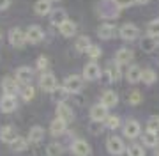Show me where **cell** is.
I'll use <instances>...</instances> for the list:
<instances>
[{
	"instance_id": "1",
	"label": "cell",
	"mask_w": 159,
	"mask_h": 156,
	"mask_svg": "<svg viewBox=\"0 0 159 156\" xmlns=\"http://www.w3.org/2000/svg\"><path fill=\"white\" fill-rule=\"evenodd\" d=\"M64 89L67 91L69 94H78L81 89H83V78L78 75H69L66 80H64Z\"/></svg>"
},
{
	"instance_id": "2",
	"label": "cell",
	"mask_w": 159,
	"mask_h": 156,
	"mask_svg": "<svg viewBox=\"0 0 159 156\" xmlns=\"http://www.w3.org/2000/svg\"><path fill=\"white\" fill-rule=\"evenodd\" d=\"M9 43H11L14 48H23L27 43H29V39H27V32H23L21 29H11V32H9Z\"/></svg>"
},
{
	"instance_id": "3",
	"label": "cell",
	"mask_w": 159,
	"mask_h": 156,
	"mask_svg": "<svg viewBox=\"0 0 159 156\" xmlns=\"http://www.w3.org/2000/svg\"><path fill=\"white\" fill-rule=\"evenodd\" d=\"M106 149H108L110 154L120 156L125 151V145H124V142H122V139H119V137H110L108 142H106Z\"/></svg>"
},
{
	"instance_id": "4",
	"label": "cell",
	"mask_w": 159,
	"mask_h": 156,
	"mask_svg": "<svg viewBox=\"0 0 159 156\" xmlns=\"http://www.w3.org/2000/svg\"><path fill=\"white\" fill-rule=\"evenodd\" d=\"M90 119L94 122H104L108 119V108L102 103H97L90 108Z\"/></svg>"
},
{
	"instance_id": "5",
	"label": "cell",
	"mask_w": 159,
	"mask_h": 156,
	"mask_svg": "<svg viewBox=\"0 0 159 156\" xmlns=\"http://www.w3.org/2000/svg\"><path fill=\"white\" fill-rule=\"evenodd\" d=\"M71 151H73L74 156H90L92 154V147L90 144L87 142V140H76L73 144V147H71Z\"/></svg>"
},
{
	"instance_id": "6",
	"label": "cell",
	"mask_w": 159,
	"mask_h": 156,
	"mask_svg": "<svg viewBox=\"0 0 159 156\" xmlns=\"http://www.w3.org/2000/svg\"><path fill=\"white\" fill-rule=\"evenodd\" d=\"M18 108V103H16V96H11V94H4L2 99H0V110L4 114H11Z\"/></svg>"
},
{
	"instance_id": "7",
	"label": "cell",
	"mask_w": 159,
	"mask_h": 156,
	"mask_svg": "<svg viewBox=\"0 0 159 156\" xmlns=\"http://www.w3.org/2000/svg\"><path fill=\"white\" fill-rule=\"evenodd\" d=\"M39 85L43 91H46V92H53L55 89H57V78H55V75H51V73H44V75L41 76L39 80Z\"/></svg>"
},
{
	"instance_id": "8",
	"label": "cell",
	"mask_w": 159,
	"mask_h": 156,
	"mask_svg": "<svg viewBox=\"0 0 159 156\" xmlns=\"http://www.w3.org/2000/svg\"><path fill=\"white\" fill-rule=\"evenodd\" d=\"M99 76H101V68L97 66L96 60L85 64V68H83V78L85 80H97Z\"/></svg>"
},
{
	"instance_id": "9",
	"label": "cell",
	"mask_w": 159,
	"mask_h": 156,
	"mask_svg": "<svg viewBox=\"0 0 159 156\" xmlns=\"http://www.w3.org/2000/svg\"><path fill=\"white\" fill-rule=\"evenodd\" d=\"M27 39H29L30 45H37V43H41V41L44 39V32H43L41 27L32 25V27L27 29Z\"/></svg>"
},
{
	"instance_id": "10",
	"label": "cell",
	"mask_w": 159,
	"mask_h": 156,
	"mask_svg": "<svg viewBox=\"0 0 159 156\" xmlns=\"http://www.w3.org/2000/svg\"><path fill=\"white\" fill-rule=\"evenodd\" d=\"M34 78V71L30 69L29 66H21V68H18L16 69V80L23 85H29L30 82Z\"/></svg>"
},
{
	"instance_id": "11",
	"label": "cell",
	"mask_w": 159,
	"mask_h": 156,
	"mask_svg": "<svg viewBox=\"0 0 159 156\" xmlns=\"http://www.w3.org/2000/svg\"><path fill=\"white\" fill-rule=\"evenodd\" d=\"M120 37L124 41H133V39H136L138 37V27L136 25H133V23H125L120 27Z\"/></svg>"
},
{
	"instance_id": "12",
	"label": "cell",
	"mask_w": 159,
	"mask_h": 156,
	"mask_svg": "<svg viewBox=\"0 0 159 156\" xmlns=\"http://www.w3.org/2000/svg\"><path fill=\"white\" fill-rule=\"evenodd\" d=\"M140 122L134 121V119H131V121H127L124 124V135L127 137V139H136L138 135H140Z\"/></svg>"
},
{
	"instance_id": "13",
	"label": "cell",
	"mask_w": 159,
	"mask_h": 156,
	"mask_svg": "<svg viewBox=\"0 0 159 156\" xmlns=\"http://www.w3.org/2000/svg\"><path fill=\"white\" fill-rule=\"evenodd\" d=\"M57 117H60V119H64V121L71 122V121L74 119L73 108H71L69 105H66L64 101H60V103L57 105Z\"/></svg>"
},
{
	"instance_id": "14",
	"label": "cell",
	"mask_w": 159,
	"mask_h": 156,
	"mask_svg": "<svg viewBox=\"0 0 159 156\" xmlns=\"http://www.w3.org/2000/svg\"><path fill=\"white\" fill-rule=\"evenodd\" d=\"M101 103L106 106V108H113V106H117V103H119V96H117V92L115 91H104L101 96Z\"/></svg>"
},
{
	"instance_id": "15",
	"label": "cell",
	"mask_w": 159,
	"mask_h": 156,
	"mask_svg": "<svg viewBox=\"0 0 159 156\" xmlns=\"http://www.w3.org/2000/svg\"><path fill=\"white\" fill-rule=\"evenodd\" d=\"M101 16L104 18H119V7L113 0H110L106 4H102L101 7Z\"/></svg>"
},
{
	"instance_id": "16",
	"label": "cell",
	"mask_w": 159,
	"mask_h": 156,
	"mask_svg": "<svg viewBox=\"0 0 159 156\" xmlns=\"http://www.w3.org/2000/svg\"><path fill=\"white\" fill-rule=\"evenodd\" d=\"M51 2H53V0H35V4H34L35 14H39V16L50 14L51 12Z\"/></svg>"
},
{
	"instance_id": "17",
	"label": "cell",
	"mask_w": 159,
	"mask_h": 156,
	"mask_svg": "<svg viewBox=\"0 0 159 156\" xmlns=\"http://www.w3.org/2000/svg\"><path fill=\"white\" fill-rule=\"evenodd\" d=\"M58 32L64 35V37H73L76 34V23L71 21V20H66L62 23L58 25Z\"/></svg>"
},
{
	"instance_id": "18",
	"label": "cell",
	"mask_w": 159,
	"mask_h": 156,
	"mask_svg": "<svg viewBox=\"0 0 159 156\" xmlns=\"http://www.w3.org/2000/svg\"><path fill=\"white\" fill-rule=\"evenodd\" d=\"M66 130H67V121H64L60 117L51 121V124H50L51 135H62V133H66Z\"/></svg>"
},
{
	"instance_id": "19",
	"label": "cell",
	"mask_w": 159,
	"mask_h": 156,
	"mask_svg": "<svg viewBox=\"0 0 159 156\" xmlns=\"http://www.w3.org/2000/svg\"><path fill=\"white\" fill-rule=\"evenodd\" d=\"M18 83H20V82H18L16 78L6 76V78H4V82H2V89H4V92H6V94L14 96V94L18 92Z\"/></svg>"
},
{
	"instance_id": "20",
	"label": "cell",
	"mask_w": 159,
	"mask_h": 156,
	"mask_svg": "<svg viewBox=\"0 0 159 156\" xmlns=\"http://www.w3.org/2000/svg\"><path fill=\"white\" fill-rule=\"evenodd\" d=\"M106 75H108L110 82H119L120 76H122V71H120V64L119 62H110L108 68H106Z\"/></svg>"
},
{
	"instance_id": "21",
	"label": "cell",
	"mask_w": 159,
	"mask_h": 156,
	"mask_svg": "<svg viewBox=\"0 0 159 156\" xmlns=\"http://www.w3.org/2000/svg\"><path fill=\"white\" fill-rule=\"evenodd\" d=\"M157 45H159V39H157V37H152V35H147V37H143L142 43H140V46H142V50H143L145 53L154 52V50L157 48Z\"/></svg>"
},
{
	"instance_id": "22",
	"label": "cell",
	"mask_w": 159,
	"mask_h": 156,
	"mask_svg": "<svg viewBox=\"0 0 159 156\" xmlns=\"http://www.w3.org/2000/svg\"><path fill=\"white\" fill-rule=\"evenodd\" d=\"M133 60V52H131L129 48H120L117 55H115V62H119L120 66H125V64H129Z\"/></svg>"
},
{
	"instance_id": "23",
	"label": "cell",
	"mask_w": 159,
	"mask_h": 156,
	"mask_svg": "<svg viewBox=\"0 0 159 156\" xmlns=\"http://www.w3.org/2000/svg\"><path fill=\"white\" fill-rule=\"evenodd\" d=\"M115 35V27L111 23H104L97 29V37L99 39H111Z\"/></svg>"
},
{
	"instance_id": "24",
	"label": "cell",
	"mask_w": 159,
	"mask_h": 156,
	"mask_svg": "<svg viewBox=\"0 0 159 156\" xmlns=\"http://www.w3.org/2000/svg\"><path fill=\"white\" fill-rule=\"evenodd\" d=\"M18 135L14 131V128L12 126H4L0 130V140L2 142H6V144H12V140L16 139Z\"/></svg>"
},
{
	"instance_id": "25",
	"label": "cell",
	"mask_w": 159,
	"mask_h": 156,
	"mask_svg": "<svg viewBox=\"0 0 159 156\" xmlns=\"http://www.w3.org/2000/svg\"><path fill=\"white\" fill-rule=\"evenodd\" d=\"M142 73H143V69L140 66H131L129 69H127V73H125V78L131 83H136V82L142 80Z\"/></svg>"
},
{
	"instance_id": "26",
	"label": "cell",
	"mask_w": 159,
	"mask_h": 156,
	"mask_svg": "<svg viewBox=\"0 0 159 156\" xmlns=\"http://www.w3.org/2000/svg\"><path fill=\"white\" fill-rule=\"evenodd\" d=\"M44 139V130L41 126H32L29 133V142L30 144H39L41 140Z\"/></svg>"
},
{
	"instance_id": "27",
	"label": "cell",
	"mask_w": 159,
	"mask_h": 156,
	"mask_svg": "<svg viewBox=\"0 0 159 156\" xmlns=\"http://www.w3.org/2000/svg\"><path fill=\"white\" fill-rule=\"evenodd\" d=\"M159 142V137H157V131H150V130H147V131L143 133V144L148 145V147H156Z\"/></svg>"
},
{
	"instance_id": "28",
	"label": "cell",
	"mask_w": 159,
	"mask_h": 156,
	"mask_svg": "<svg viewBox=\"0 0 159 156\" xmlns=\"http://www.w3.org/2000/svg\"><path fill=\"white\" fill-rule=\"evenodd\" d=\"M12 147V151H16V153H21L29 147V139H23V137H16V139L12 140V144H9Z\"/></svg>"
},
{
	"instance_id": "29",
	"label": "cell",
	"mask_w": 159,
	"mask_h": 156,
	"mask_svg": "<svg viewBox=\"0 0 159 156\" xmlns=\"http://www.w3.org/2000/svg\"><path fill=\"white\" fill-rule=\"evenodd\" d=\"M62 153H64V147L58 142H51L46 147V156H62Z\"/></svg>"
},
{
	"instance_id": "30",
	"label": "cell",
	"mask_w": 159,
	"mask_h": 156,
	"mask_svg": "<svg viewBox=\"0 0 159 156\" xmlns=\"http://www.w3.org/2000/svg\"><path fill=\"white\" fill-rule=\"evenodd\" d=\"M156 80H157L156 71H154V69H143V73H142V82L145 83V85H152Z\"/></svg>"
},
{
	"instance_id": "31",
	"label": "cell",
	"mask_w": 159,
	"mask_h": 156,
	"mask_svg": "<svg viewBox=\"0 0 159 156\" xmlns=\"http://www.w3.org/2000/svg\"><path fill=\"white\" fill-rule=\"evenodd\" d=\"M92 43H90V39L87 37V35H80L78 39H76V50L78 52H83L85 53L87 50H89V46H90Z\"/></svg>"
},
{
	"instance_id": "32",
	"label": "cell",
	"mask_w": 159,
	"mask_h": 156,
	"mask_svg": "<svg viewBox=\"0 0 159 156\" xmlns=\"http://www.w3.org/2000/svg\"><path fill=\"white\" fill-rule=\"evenodd\" d=\"M35 96V91H34V87L32 85H25L23 87V91H21V99L23 101H32Z\"/></svg>"
},
{
	"instance_id": "33",
	"label": "cell",
	"mask_w": 159,
	"mask_h": 156,
	"mask_svg": "<svg viewBox=\"0 0 159 156\" xmlns=\"http://www.w3.org/2000/svg\"><path fill=\"white\" fill-rule=\"evenodd\" d=\"M147 32H148V35L159 39V20H152V21L147 25Z\"/></svg>"
},
{
	"instance_id": "34",
	"label": "cell",
	"mask_w": 159,
	"mask_h": 156,
	"mask_svg": "<svg viewBox=\"0 0 159 156\" xmlns=\"http://www.w3.org/2000/svg\"><path fill=\"white\" fill-rule=\"evenodd\" d=\"M67 18H66V11H62V9H57V11H53V16H51V23L55 25H60L62 21H66Z\"/></svg>"
},
{
	"instance_id": "35",
	"label": "cell",
	"mask_w": 159,
	"mask_h": 156,
	"mask_svg": "<svg viewBox=\"0 0 159 156\" xmlns=\"http://www.w3.org/2000/svg\"><path fill=\"white\" fill-rule=\"evenodd\" d=\"M104 126L108 128V130H117L120 126V119L117 116H108V119L104 121Z\"/></svg>"
},
{
	"instance_id": "36",
	"label": "cell",
	"mask_w": 159,
	"mask_h": 156,
	"mask_svg": "<svg viewBox=\"0 0 159 156\" xmlns=\"http://www.w3.org/2000/svg\"><path fill=\"white\" fill-rule=\"evenodd\" d=\"M87 57H90L92 60H97V59L101 57V48L99 46H96V45H90L89 46V50H87Z\"/></svg>"
},
{
	"instance_id": "37",
	"label": "cell",
	"mask_w": 159,
	"mask_h": 156,
	"mask_svg": "<svg viewBox=\"0 0 159 156\" xmlns=\"http://www.w3.org/2000/svg\"><path fill=\"white\" fill-rule=\"evenodd\" d=\"M127 154H129V156H145V151H143L142 145L133 144V145H129V149H127Z\"/></svg>"
},
{
	"instance_id": "38",
	"label": "cell",
	"mask_w": 159,
	"mask_h": 156,
	"mask_svg": "<svg viewBox=\"0 0 159 156\" xmlns=\"http://www.w3.org/2000/svg\"><path fill=\"white\" fill-rule=\"evenodd\" d=\"M147 130H150V131H159V117L157 116L150 117L147 121Z\"/></svg>"
},
{
	"instance_id": "39",
	"label": "cell",
	"mask_w": 159,
	"mask_h": 156,
	"mask_svg": "<svg viewBox=\"0 0 159 156\" xmlns=\"http://www.w3.org/2000/svg\"><path fill=\"white\" fill-rule=\"evenodd\" d=\"M127 101H129L131 105H140V101H142V94L138 92V91H131Z\"/></svg>"
},
{
	"instance_id": "40",
	"label": "cell",
	"mask_w": 159,
	"mask_h": 156,
	"mask_svg": "<svg viewBox=\"0 0 159 156\" xmlns=\"http://www.w3.org/2000/svg\"><path fill=\"white\" fill-rule=\"evenodd\" d=\"M115 4H117V7L119 9H125V7H131L136 0H113Z\"/></svg>"
},
{
	"instance_id": "41",
	"label": "cell",
	"mask_w": 159,
	"mask_h": 156,
	"mask_svg": "<svg viewBox=\"0 0 159 156\" xmlns=\"http://www.w3.org/2000/svg\"><path fill=\"white\" fill-rule=\"evenodd\" d=\"M66 92H67V91H66V89H64V85H62V89H60V91H58V87H57V89H55L51 94H53V98L57 99V101H64V94H66Z\"/></svg>"
},
{
	"instance_id": "42",
	"label": "cell",
	"mask_w": 159,
	"mask_h": 156,
	"mask_svg": "<svg viewBox=\"0 0 159 156\" xmlns=\"http://www.w3.org/2000/svg\"><path fill=\"white\" fill-rule=\"evenodd\" d=\"M46 68H48V59L43 55V57H39L37 59V69H41V71H44Z\"/></svg>"
},
{
	"instance_id": "43",
	"label": "cell",
	"mask_w": 159,
	"mask_h": 156,
	"mask_svg": "<svg viewBox=\"0 0 159 156\" xmlns=\"http://www.w3.org/2000/svg\"><path fill=\"white\" fill-rule=\"evenodd\" d=\"M9 4H11V0H0V11L7 9V7H9Z\"/></svg>"
},
{
	"instance_id": "44",
	"label": "cell",
	"mask_w": 159,
	"mask_h": 156,
	"mask_svg": "<svg viewBox=\"0 0 159 156\" xmlns=\"http://www.w3.org/2000/svg\"><path fill=\"white\" fill-rule=\"evenodd\" d=\"M154 154H156V156H159V144L156 145V151H154Z\"/></svg>"
},
{
	"instance_id": "45",
	"label": "cell",
	"mask_w": 159,
	"mask_h": 156,
	"mask_svg": "<svg viewBox=\"0 0 159 156\" xmlns=\"http://www.w3.org/2000/svg\"><path fill=\"white\" fill-rule=\"evenodd\" d=\"M148 0H136V4H147Z\"/></svg>"
},
{
	"instance_id": "46",
	"label": "cell",
	"mask_w": 159,
	"mask_h": 156,
	"mask_svg": "<svg viewBox=\"0 0 159 156\" xmlns=\"http://www.w3.org/2000/svg\"><path fill=\"white\" fill-rule=\"evenodd\" d=\"M0 37H2V34H0Z\"/></svg>"
}]
</instances>
